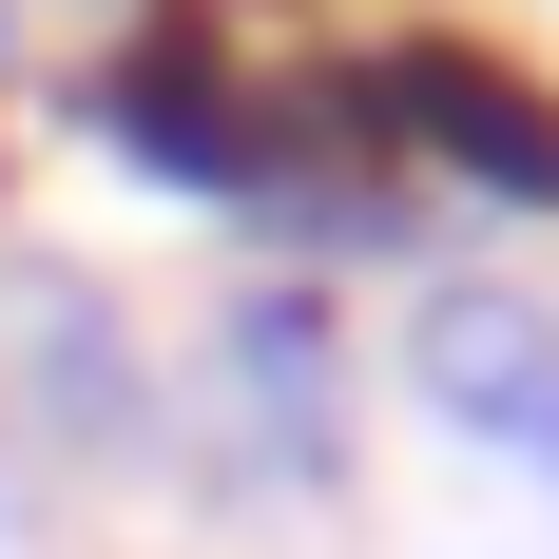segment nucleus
<instances>
[{"instance_id": "nucleus-2", "label": "nucleus", "mask_w": 559, "mask_h": 559, "mask_svg": "<svg viewBox=\"0 0 559 559\" xmlns=\"http://www.w3.org/2000/svg\"><path fill=\"white\" fill-rule=\"evenodd\" d=\"M386 116L425 135V155H463V174H502V193H559V116H521L483 58H386Z\"/></svg>"}, {"instance_id": "nucleus-3", "label": "nucleus", "mask_w": 559, "mask_h": 559, "mask_svg": "<svg viewBox=\"0 0 559 559\" xmlns=\"http://www.w3.org/2000/svg\"><path fill=\"white\" fill-rule=\"evenodd\" d=\"M97 135H116V155H155V174H193V193H271V135L213 116L174 58H116V78H97Z\"/></svg>"}, {"instance_id": "nucleus-1", "label": "nucleus", "mask_w": 559, "mask_h": 559, "mask_svg": "<svg viewBox=\"0 0 559 559\" xmlns=\"http://www.w3.org/2000/svg\"><path fill=\"white\" fill-rule=\"evenodd\" d=\"M405 386L444 405L463 444H502V463H540V483H559V329L521 309V289H425Z\"/></svg>"}, {"instance_id": "nucleus-4", "label": "nucleus", "mask_w": 559, "mask_h": 559, "mask_svg": "<svg viewBox=\"0 0 559 559\" xmlns=\"http://www.w3.org/2000/svg\"><path fill=\"white\" fill-rule=\"evenodd\" d=\"M231 386H251V425H271L289 463L329 444V329H309V309H231V347H213Z\"/></svg>"}]
</instances>
